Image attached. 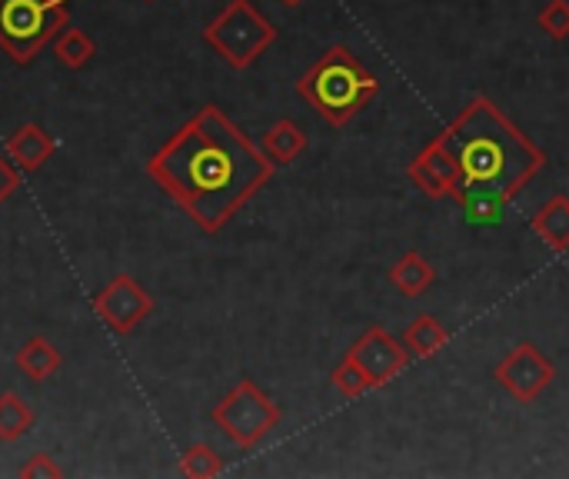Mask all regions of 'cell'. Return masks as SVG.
<instances>
[{
    "instance_id": "cell-1",
    "label": "cell",
    "mask_w": 569,
    "mask_h": 479,
    "mask_svg": "<svg viewBox=\"0 0 569 479\" xmlns=\"http://www.w3.org/2000/svg\"><path fill=\"white\" fill-rule=\"evenodd\" d=\"M277 163L217 107H200L150 160L147 177L203 230H223Z\"/></svg>"
},
{
    "instance_id": "cell-2",
    "label": "cell",
    "mask_w": 569,
    "mask_h": 479,
    "mask_svg": "<svg viewBox=\"0 0 569 479\" xmlns=\"http://www.w3.org/2000/svg\"><path fill=\"white\" fill-rule=\"evenodd\" d=\"M453 160L463 190L500 193L510 203L550 163L547 153L490 100L473 97L437 137Z\"/></svg>"
},
{
    "instance_id": "cell-3",
    "label": "cell",
    "mask_w": 569,
    "mask_h": 479,
    "mask_svg": "<svg viewBox=\"0 0 569 479\" xmlns=\"http://www.w3.org/2000/svg\"><path fill=\"white\" fill-rule=\"evenodd\" d=\"M377 90H380V80L363 67V60L347 43L327 47L317 57V63L297 80V93L330 127L350 123L377 97Z\"/></svg>"
},
{
    "instance_id": "cell-4",
    "label": "cell",
    "mask_w": 569,
    "mask_h": 479,
    "mask_svg": "<svg viewBox=\"0 0 569 479\" xmlns=\"http://www.w3.org/2000/svg\"><path fill=\"white\" fill-rule=\"evenodd\" d=\"M70 20V0H0V47L27 67Z\"/></svg>"
},
{
    "instance_id": "cell-5",
    "label": "cell",
    "mask_w": 569,
    "mask_h": 479,
    "mask_svg": "<svg viewBox=\"0 0 569 479\" xmlns=\"http://www.w3.org/2000/svg\"><path fill=\"white\" fill-rule=\"evenodd\" d=\"M277 40V27L253 7V0H230L207 27L203 43L217 50L233 70H247Z\"/></svg>"
},
{
    "instance_id": "cell-6",
    "label": "cell",
    "mask_w": 569,
    "mask_h": 479,
    "mask_svg": "<svg viewBox=\"0 0 569 479\" xmlns=\"http://www.w3.org/2000/svg\"><path fill=\"white\" fill-rule=\"evenodd\" d=\"M210 420H213V427H217L233 447L253 450V447H260V443L277 430V423L283 420V413H280V407H277L250 377H243V380L213 407Z\"/></svg>"
},
{
    "instance_id": "cell-7",
    "label": "cell",
    "mask_w": 569,
    "mask_h": 479,
    "mask_svg": "<svg viewBox=\"0 0 569 479\" xmlns=\"http://www.w3.org/2000/svg\"><path fill=\"white\" fill-rule=\"evenodd\" d=\"M497 383L523 407L537 403L543 397V390L553 387L557 380V367L553 360L530 340H520L513 350H507V357L493 367Z\"/></svg>"
},
{
    "instance_id": "cell-8",
    "label": "cell",
    "mask_w": 569,
    "mask_h": 479,
    "mask_svg": "<svg viewBox=\"0 0 569 479\" xmlns=\"http://www.w3.org/2000/svg\"><path fill=\"white\" fill-rule=\"evenodd\" d=\"M93 317L113 333H130L143 317L153 313V297L127 273H117L90 303Z\"/></svg>"
},
{
    "instance_id": "cell-9",
    "label": "cell",
    "mask_w": 569,
    "mask_h": 479,
    "mask_svg": "<svg viewBox=\"0 0 569 479\" xmlns=\"http://www.w3.org/2000/svg\"><path fill=\"white\" fill-rule=\"evenodd\" d=\"M350 353H353L357 363L367 370L373 390L383 387V383H390L397 373H403V370L410 367V350L403 347V340L390 337V333L380 330V327H370V330L350 347Z\"/></svg>"
},
{
    "instance_id": "cell-10",
    "label": "cell",
    "mask_w": 569,
    "mask_h": 479,
    "mask_svg": "<svg viewBox=\"0 0 569 479\" xmlns=\"http://www.w3.org/2000/svg\"><path fill=\"white\" fill-rule=\"evenodd\" d=\"M407 177L417 190H423L430 200H443V197H460V173L450 160V153L430 140L410 163H407Z\"/></svg>"
},
{
    "instance_id": "cell-11",
    "label": "cell",
    "mask_w": 569,
    "mask_h": 479,
    "mask_svg": "<svg viewBox=\"0 0 569 479\" xmlns=\"http://www.w3.org/2000/svg\"><path fill=\"white\" fill-rule=\"evenodd\" d=\"M57 150V140L40 127V123H23L20 130H13V137H7L3 153L13 160V167L20 173H33L40 170Z\"/></svg>"
},
{
    "instance_id": "cell-12",
    "label": "cell",
    "mask_w": 569,
    "mask_h": 479,
    "mask_svg": "<svg viewBox=\"0 0 569 479\" xmlns=\"http://www.w3.org/2000/svg\"><path fill=\"white\" fill-rule=\"evenodd\" d=\"M13 363H17V370H20L27 380L43 383V380H50V377L60 373L63 357H60V350H57L47 337H30V340L17 350Z\"/></svg>"
},
{
    "instance_id": "cell-13",
    "label": "cell",
    "mask_w": 569,
    "mask_h": 479,
    "mask_svg": "<svg viewBox=\"0 0 569 479\" xmlns=\"http://www.w3.org/2000/svg\"><path fill=\"white\" fill-rule=\"evenodd\" d=\"M530 227H533V233H537L550 250H557V253L569 250V197H563V193L550 197V200L537 210V217L530 220Z\"/></svg>"
},
{
    "instance_id": "cell-14",
    "label": "cell",
    "mask_w": 569,
    "mask_h": 479,
    "mask_svg": "<svg viewBox=\"0 0 569 479\" xmlns=\"http://www.w3.org/2000/svg\"><path fill=\"white\" fill-rule=\"evenodd\" d=\"M390 283L403 293V297H420L433 287L437 280V270L433 263L420 253V250H407L393 267H390Z\"/></svg>"
},
{
    "instance_id": "cell-15",
    "label": "cell",
    "mask_w": 569,
    "mask_h": 479,
    "mask_svg": "<svg viewBox=\"0 0 569 479\" xmlns=\"http://www.w3.org/2000/svg\"><path fill=\"white\" fill-rule=\"evenodd\" d=\"M307 133L293 123V120H277L267 133H263V143H260V150L277 163V167H283V163H293L303 150H307Z\"/></svg>"
},
{
    "instance_id": "cell-16",
    "label": "cell",
    "mask_w": 569,
    "mask_h": 479,
    "mask_svg": "<svg viewBox=\"0 0 569 479\" xmlns=\"http://www.w3.org/2000/svg\"><path fill=\"white\" fill-rule=\"evenodd\" d=\"M450 343V330L433 317V313H420L410 320V327L403 330V347L410 350V357H433Z\"/></svg>"
},
{
    "instance_id": "cell-17",
    "label": "cell",
    "mask_w": 569,
    "mask_h": 479,
    "mask_svg": "<svg viewBox=\"0 0 569 479\" xmlns=\"http://www.w3.org/2000/svg\"><path fill=\"white\" fill-rule=\"evenodd\" d=\"M457 203H460V210H463L467 223H473V227L503 223L507 207H510V200H507V197H500V193H487V190H463V193L457 197Z\"/></svg>"
},
{
    "instance_id": "cell-18",
    "label": "cell",
    "mask_w": 569,
    "mask_h": 479,
    "mask_svg": "<svg viewBox=\"0 0 569 479\" xmlns=\"http://www.w3.org/2000/svg\"><path fill=\"white\" fill-rule=\"evenodd\" d=\"M37 417L27 407L23 397H17L13 390L0 393V443H17L33 430Z\"/></svg>"
},
{
    "instance_id": "cell-19",
    "label": "cell",
    "mask_w": 569,
    "mask_h": 479,
    "mask_svg": "<svg viewBox=\"0 0 569 479\" xmlns=\"http://www.w3.org/2000/svg\"><path fill=\"white\" fill-rule=\"evenodd\" d=\"M93 53H97V43H93V37H90L87 30H80V27H63V30L53 37V57H57L63 67H70V70L87 67V63L93 60Z\"/></svg>"
},
{
    "instance_id": "cell-20",
    "label": "cell",
    "mask_w": 569,
    "mask_h": 479,
    "mask_svg": "<svg viewBox=\"0 0 569 479\" xmlns=\"http://www.w3.org/2000/svg\"><path fill=\"white\" fill-rule=\"evenodd\" d=\"M180 473L190 479H213L223 473V457L210 443H193L180 457Z\"/></svg>"
},
{
    "instance_id": "cell-21",
    "label": "cell",
    "mask_w": 569,
    "mask_h": 479,
    "mask_svg": "<svg viewBox=\"0 0 569 479\" xmlns=\"http://www.w3.org/2000/svg\"><path fill=\"white\" fill-rule=\"evenodd\" d=\"M330 383L347 397V400H357V397H363L367 390H373V383H370V377H367V370L357 363V357L347 350L343 353V360L337 363V370L330 373Z\"/></svg>"
},
{
    "instance_id": "cell-22",
    "label": "cell",
    "mask_w": 569,
    "mask_h": 479,
    "mask_svg": "<svg viewBox=\"0 0 569 479\" xmlns=\"http://www.w3.org/2000/svg\"><path fill=\"white\" fill-rule=\"evenodd\" d=\"M537 27L553 37V40H567L569 37V0H550L540 17H537Z\"/></svg>"
},
{
    "instance_id": "cell-23",
    "label": "cell",
    "mask_w": 569,
    "mask_h": 479,
    "mask_svg": "<svg viewBox=\"0 0 569 479\" xmlns=\"http://www.w3.org/2000/svg\"><path fill=\"white\" fill-rule=\"evenodd\" d=\"M17 477L23 479H60L63 477V467L50 457V453H33L20 470H17Z\"/></svg>"
},
{
    "instance_id": "cell-24",
    "label": "cell",
    "mask_w": 569,
    "mask_h": 479,
    "mask_svg": "<svg viewBox=\"0 0 569 479\" xmlns=\"http://www.w3.org/2000/svg\"><path fill=\"white\" fill-rule=\"evenodd\" d=\"M20 190V170L7 153H0V203H7Z\"/></svg>"
},
{
    "instance_id": "cell-25",
    "label": "cell",
    "mask_w": 569,
    "mask_h": 479,
    "mask_svg": "<svg viewBox=\"0 0 569 479\" xmlns=\"http://www.w3.org/2000/svg\"><path fill=\"white\" fill-rule=\"evenodd\" d=\"M280 3H283V7H300L303 0H280Z\"/></svg>"
},
{
    "instance_id": "cell-26",
    "label": "cell",
    "mask_w": 569,
    "mask_h": 479,
    "mask_svg": "<svg viewBox=\"0 0 569 479\" xmlns=\"http://www.w3.org/2000/svg\"><path fill=\"white\" fill-rule=\"evenodd\" d=\"M147 3H150V0H147Z\"/></svg>"
}]
</instances>
